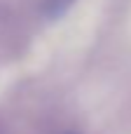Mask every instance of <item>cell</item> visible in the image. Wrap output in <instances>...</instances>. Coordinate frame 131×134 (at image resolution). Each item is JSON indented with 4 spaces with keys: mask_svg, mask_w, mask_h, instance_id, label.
I'll use <instances>...</instances> for the list:
<instances>
[{
    "mask_svg": "<svg viewBox=\"0 0 131 134\" xmlns=\"http://www.w3.org/2000/svg\"><path fill=\"white\" fill-rule=\"evenodd\" d=\"M73 5H75V0H45L42 12H45L47 19H59V16H63Z\"/></svg>",
    "mask_w": 131,
    "mask_h": 134,
    "instance_id": "1",
    "label": "cell"
}]
</instances>
